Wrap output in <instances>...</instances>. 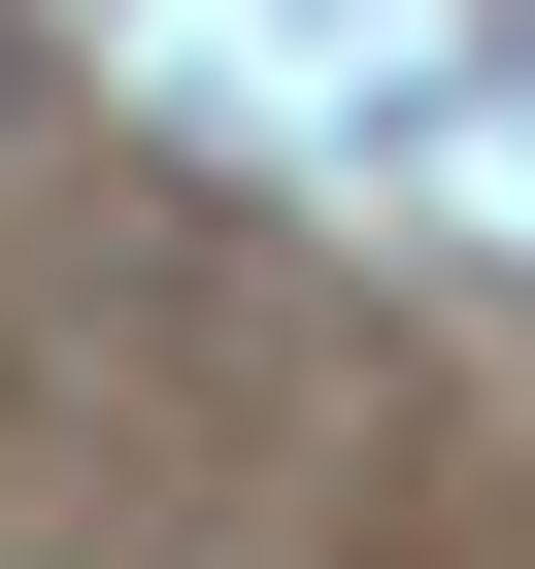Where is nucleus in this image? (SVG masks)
Returning a JSON list of instances; mask_svg holds the SVG:
<instances>
[{"label":"nucleus","instance_id":"obj_1","mask_svg":"<svg viewBox=\"0 0 535 569\" xmlns=\"http://www.w3.org/2000/svg\"><path fill=\"white\" fill-rule=\"evenodd\" d=\"M0 134H34V34H0Z\"/></svg>","mask_w":535,"mask_h":569}]
</instances>
